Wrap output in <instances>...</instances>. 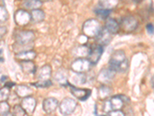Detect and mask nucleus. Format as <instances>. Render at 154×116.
I'll return each instance as SVG.
<instances>
[{"label": "nucleus", "mask_w": 154, "mask_h": 116, "mask_svg": "<svg viewBox=\"0 0 154 116\" xmlns=\"http://www.w3.org/2000/svg\"><path fill=\"white\" fill-rule=\"evenodd\" d=\"M21 68L26 74H32L35 70V63L32 61H23L21 62Z\"/></svg>", "instance_id": "25"}, {"label": "nucleus", "mask_w": 154, "mask_h": 116, "mask_svg": "<svg viewBox=\"0 0 154 116\" xmlns=\"http://www.w3.org/2000/svg\"><path fill=\"white\" fill-rule=\"evenodd\" d=\"M107 116H125V114L121 110H113L107 113Z\"/></svg>", "instance_id": "34"}, {"label": "nucleus", "mask_w": 154, "mask_h": 116, "mask_svg": "<svg viewBox=\"0 0 154 116\" xmlns=\"http://www.w3.org/2000/svg\"><path fill=\"white\" fill-rule=\"evenodd\" d=\"M109 67L116 72H126L129 68V61L123 50L115 51L109 61Z\"/></svg>", "instance_id": "1"}, {"label": "nucleus", "mask_w": 154, "mask_h": 116, "mask_svg": "<svg viewBox=\"0 0 154 116\" xmlns=\"http://www.w3.org/2000/svg\"><path fill=\"white\" fill-rule=\"evenodd\" d=\"M3 116H13V115H12V114H11V113L9 112V113H8L7 114H5V115H3Z\"/></svg>", "instance_id": "40"}, {"label": "nucleus", "mask_w": 154, "mask_h": 116, "mask_svg": "<svg viewBox=\"0 0 154 116\" xmlns=\"http://www.w3.org/2000/svg\"><path fill=\"white\" fill-rule=\"evenodd\" d=\"M51 74H52L51 66L49 64H46L38 70L37 77H38V81H47V80H49Z\"/></svg>", "instance_id": "16"}, {"label": "nucleus", "mask_w": 154, "mask_h": 116, "mask_svg": "<svg viewBox=\"0 0 154 116\" xmlns=\"http://www.w3.org/2000/svg\"><path fill=\"white\" fill-rule=\"evenodd\" d=\"M116 71L109 67L108 68H104L101 70L97 76V80L103 85H106L110 82L116 74Z\"/></svg>", "instance_id": "10"}, {"label": "nucleus", "mask_w": 154, "mask_h": 116, "mask_svg": "<svg viewBox=\"0 0 154 116\" xmlns=\"http://www.w3.org/2000/svg\"><path fill=\"white\" fill-rule=\"evenodd\" d=\"M10 112V105L7 102H1L0 103V113L1 116L5 115Z\"/></svg>", "instance_id": "29"}, {"label": "nucleus", "mask_w": 154, "mask_h": 116, "mask_svg": "<svg viewBox=\"0 0 154 116\" xmlns=\"http://www.w3.org/2000/svg\"><path fill=\"white\" fill-rule=\"evenodd\" d=\"M118 3H119V0H100V7L109 10H112V9L116 7Z\"/></svg>", "instance_id": "23"}, {"label": "nucleus", "mask_w": 154, "mask_h": 116, "mask_svg": "<svg viewBox=\"0 0 154 116\" xmlns=\"http://www.w3.org/2000/svg\"><path fill=\"white\" fill-rule=\"evenodd\" d=\"M42 2H49V1H51V0H40Z\"/></svg>", "instance_id": "41"}, {"label": "nucleus", "mask_w": 154, "mask_h": 116, "mask_svg": "<svg viewBox=\"0 0 154 116\" xmlns=\"http://www.w3.org/2000/svg\"><path fill=\"white\" fill-rule=\"evenodd\" d=\"M70 87V92L72 93L75 98H76L78 100L81 101V102H84L86 99L90 96L91 95V91L89 89H86V88H79L73 86L72 85H69Z\"/></svg>", "instance_id": "8"}, {"label": "nucleus", "mask_w": 154, "mask_h": 116, "mask_svg": "<svg viewBox=\"0 0 154 116\" xmlns=\"http://www.w3.org/2000/svg\"><path fill=\"white\" fill-rule=\"evenodd\" d=\"M16 58L20 61H32L36 56V53L32 50L22 51L16 53Z\"/></svg>", "instance_id": "15"}, {"label": "nucleus", "mask_w": 154, "mask_h": 116, "mask_svg": "<svg viewBox=\"0 0 154 116\" xmlns=\"http://www.w3.org/2000/svg\"><path fill=\"white\" fill-rule=\"evenodd\" d=\"M102 27L100 22L96 19H89L82 25V34L88 38L96 37L101 31Z\"/></svg>", "instance_id": "2"}, {"label": "nucleus", "mask_w": 154, "mask_h": 116, "mask_svg": "<svg viewBox=\"0 0 154 116\" xmlns=\"http://www.w3.org/2000/svg\"><path fill=\"white\" fill-rule=\"evenodd\" d=\"M33 93V91L32 88L25 85H19L15 87V94L18 98H25L27 97L31 96Z\"/></svg>", "instance_id": "14"}, {"label": "nucleus", "mask_w": 154, "mask_h": 116, "mask_svg": "<svg viewBox=\"0 0 154 116\" xmlns=\"http://www.w3.org/2000/svg\"><path fill=\"white\" fill-rule=\"evenodd\" d=\"M103 53V47L101 45H96V46L90 47V52H89L88 59L91 62L92 65H96L100 60V57Z\"/></svg>", "instance_id": "9"}, {"label": "nucleus", "mask_w": 154, "mask_h": 116, "mask_svg": "<svg viewBox=\"0 0 154 116\" xmlns=\"http://www.w3.org/2000/svg\"><path fill=\"white\" fill-rule=\"evenodd\" d=\"M75 76L74 77V82L77 85H83L86 81V76L85 73H81V74H77L75 73Z\"/></svg>", "instance_id": "30"}, {"label": "nucleus", "mask_w": 154, "mask_h": 116, "mask_svg": "<svg viewBox=\"0 0 154 116\" xmlns=\"http://www.w3.org/2000/svg\"><path fill=\"white\" fill-rule=\"evenodd\" d=\"M103 110L104 112H106V113H109V112H110V111H112V108H111V105H110V102H109V100L106 101V102H104L103 105Z\"/></svg>", "instance_id": "33"}, {"label": "nucleus", "mask_w": 154, "mask_h": 116, "mask_svg": "<svg viewBox=\"0 0 154 116\" xmlns=\"http://www.w3.org/2000/svg\"><path fill=\"white\" fill-rule=\"evenodd\" d=\"M112 34H110L105 27H103V28H102L100 34L96 37V42L99 45H101L103 47L106 46L112 40Z\"/></svg>", "instance_id": "13"}, {"label": "nucleus", "mask_w": 154, "mask_h": 116, "mask_svg": "<svg viewBox=\"0 0 154 116\" xmlns=\"http://www.w3.org/2000/svg\"><path fill=\"white\" fill-rule=\"evenodd\" d=\"M4 86L7 87V88H12V87L15 86V83H13V82H7V83H5Z\"/></svg>", "instance_id": "37"}, {"label": "nucleus", "mask_w": 154, "mask_h": 116, "mask_svg": "<svg viewBox=\"0 0 154 116\" xmlns=\"http://www.w3.org/2000/svg\"><path fill=\"white\" fill-rule=\"evenodd\" d=\"M42 5V2L40 0H26L24 2L25 7L31 11L40 9Z\"/></svg>", "instance_id": "24"}, {"label": "nucleus", "mask_w": 154, "mask_h": 116, "mask_svg": "<svg viewBox=\"0 0 154 116\" xmlns=\"http://www.w3.org/2000/svg\"><path fill=\"white\" fill-rule=\"evenodd\" d=\"M8 18H9V13H8V11L6 10L5 6L1 5V7H0V23H2L6 22Z\"/></svg>", "instance_id": "31"}, {"label": "nucleus", "mask_w": 154, "mask_h": 116, "mask_svg": "<svg viewBox=\"0 0 154 116\" xmlns=\"http://www.w3.org/2000/svg\"><path fill=\"white\" fill-rule=\"evenodd\" d=\"M36 104L37 102L35 98L32 96L25 98L21 102V106L28 114H32L35 111Z\"/></svg>", "instance_id": "12"}, {"label": "nucleus", "mask_w": 154, "mask_h": 116, "mask_svg": "<svg viewBox=\"0 0 154 116\" xmlns=\"http://www.w3.org/2000/svg\"><path fill=\"white\" fill-rule=\"evenodd\" d=\"M15 23L19 27H24L31 21V13L25 9H19L14 14Z\"/></svg>", "instance_id": "7"}, {"label": "nucleus", "mask_w": 154, "mask_h": 116, "mask_svg": "<svg viewBox=\"0 0 154 116\" xmlns=\"http://www.w3.org/2000/svg\"><path fill=\"white\" fill-rule=\"evenodd\" d=\"M146 29L147 33L149 34V35H153L154 34V26L152 23H148L146 27Z\"/></svg>", "instance_id": "35"}, {"label": "nucleus", "mask_w": 154, "mask_h": 116, "mask_svg": "<svg viewBox=\"0 0 154 116\" xmlns=\"http://www.w3.org/2000/svg\"><path fill=\"white\" fill-rule=\"evenodd\" d=\"M35 40V34L32 30H22L16 36V45L26 47L33 43Z\"/></svg>", "instance_id": "3"}, {"label": "nucleus", "mask_w": 154, "mask_h": 116, "mask_svg": "<svg viewBox=\"0 0 154 116\" xmlns=\"http://www.w3.org/2000/svg\"><path fill=\"white\" fill-rule=\"evenodd\" d=\"M111 95V89L106 85H102L98 89V97L100 100L108 98Z\"/></svg>", "instance_id": "22"}, {"label": "nucleus", "mask_w": 154, "mask_h": 116, "mask_svg": "<svg viewBox=\"0 0 154 116\" xmlns=\"http://www.w3.org/2000/svg\"><path fill=\"white\" fill-rule=\"evenodd\" d=\"M96 116H105V115H96Z\"/></svg>", "instance_id": "42"}, {"label": "nucleus", "mask_w": 154, "mask_h": 116, "mask_svg": "<svg viewBox=\"0 0 154 116\" xmlns=\"http://www.w3.org/2000/svg\"><path fill=\"white\" fill-rule=\"evenodd\" d=\"M92 63L88 58H77L70 65V68L77 74L86 73L89 70Z\"/></svg>", "instance_id": "4"}, {"label": "nucleus", "mask_w": 154, "mask_h": 116, "mask_svg": "<svg viewBox=\"0 0 154 116\" xmlns=\"http://www.w3.org/2000/svg\"><path fill=\"white\" fill-rule=\"evenodd\" d=\"M32 85L36 87V88H48V87L52 85V81L50 80H47V81H38V82H35L34 84H32Z\"/></svg>", "instance_id": "32"}, {"label": "nucleus", "mask_w": 154, "mask_h": 116, "mask_svg": "<svg viewBox=\"0 0 154 116\" xmlns=\"http://www.w3.org/2000/svg\"><path fill=\"white\" fill-rule=\"evenodd\" d=\"M120 29L123 30L124 33L129 34L134 31L138 27V21L137 19L132 16H128L126 17H123L121 19L120 23Z\"/></svg>", "instance_id": "6"}, {"label": "nucleus", "mask_w": 154, "mask_h": 116, "mask_svg": "<svg viewBox=\"0 0 154 116\" xmlns=\"http://www.w3.org/2000/svg\"><path fill=\"white\" fill-rule=\"evenodd\" d=\"M10 97V88L4 86L0 90V100L1 102H6Z\"/></svg>", "instance_id": "27"}, {"label": "nucleus", "mask_w": 154, "mask_h": 116, "mask_svg": "<svg viewBox=\"0 0 154 116\" xmlns=\"http://www.w3.org/2000/svg\"><path fill=\"white\" fill-rule=\"evenodd\" d=\"M95 14L97 16H99L101 19H107L108 16L110 14L111 10H109V9H103V8H96L94 9Z\"/></svg>", "instance_id": "26"}, {"label": "nucleus", "mask_w": 154, "mask_h": 116, "mask_svg": "<svg viewBox=\"0 0 154 116\" xmlns=\"http://www.w3.org/2000/svg\"><path fill=\"white\" fill-rule=\"evenodd\" d=\"M12 114L13 116H25L26 112L22 107L21 105H16L12 108Z\"/></svg>", "instance_id": "28"}, {"label": "nucleus", "mask_w": 154, "mask_h": 116, "mask_svg": "<svg viewBox=\"0 0 154 116\" xmlns=\"http://www.w3.org/2000/svg\"><path fill=\"white\" fill-rule=\"evenodd\" d=\"M0 30H1V38H2V37H3V36L6 34L7 30H6V27H1Z\"/></svg>", "instance_id": "36"}, {"label": "nucleus", "mask_w": 154, "mask_h": 116, "mask_svg": "<svg viewBox=\"0 0 154 116\" xmlns=\"http://www.w3.org/2000/svg\"><path fill=\"white\" fill-rule=\"evenodd\" d=\"M77 107V102L71 98H65L59 105V109L63 115H69L75 111Z\"/></svg>", "instance_id": "5"}, {"label": "nucleus", "mask_w": 154, "mask_h": 116, "mask_svg": "<svg viewBox=\"0 0 154 116\" xmlns=\"http://www.w3.org/2000/svg\"><path fill=\"white\" fill-rule=\"evenodd\" d=\"M31 21L35 23H41L45 19V12L40 9L31 11Z\"/></svg>", "instance_id": "20"}, {"label": "nucleus", "mask_w": 154, "mask_h": 116, "mask_svg": "<svg viewBox=\"0 0 154 116\" xmlns=\"http://www.w3.org/2000/svg\"><path fill=\"white\" fill-rule=\"evenodd\" d=\"M151 85H152V88H154V75L152 76V79H151Z\"/></svg>", "instance_id": "39"}, {"label": "nucleus", "mask_w": 154, "mask_h": 116, "mask_svg": "<svg viewBox=\"0 0 154 116\" xmlns=\"http://www.w3.org/2000/svg\"><path fill=\"white\" fill-rule=\"evenodd\" d=\"M105 28L110 34H117L118 32L119 31V30H120V26H119V24L116 19L109 18V19H107L106 22Z\"/></svg>", "instance_id": "17"}, {"label": "nucleus", "mask_w": 154, "mask_h": 116, "mask_svg": "<svg viewBox=\"0 0 154 116\" xmlns=\"http://www.w3.org/2000/svg\"><path fill=\"white\" fill-rule=\"evenodd\" d=\"M5 79H6V76H2L1 77V82H5Z\"/></svg>", "instance_id": "38"}, {"label": "nucleus", "mask_w": 154, "mask_h": 116, "mask_svg": "<svg viewBox=\"0 0 154 116\" xmlns=\"http://www.w3.org/2000/svg\"><path fill=\"white\" fill-rule=\"evenodd\" d=\"M90 52V47L81 45L74 49L73 55L77 58H87Z\"/></svg>", "instance_id": "18"}, {"label": "nucleus", "mask_w": 154, "mask_h": 116, "mask_svg": "<svg viewBox=\"0 0 154 116\" xmlns=\"http://www.w3.org/2000/svg\"><path fill=\"white\" fill-rule=\"evenodd\" d=\"M112 111L113 110H121L124 105V100L122 98V95H116L111 98L109 100Z\"/></svg>", "instance_id": "19"}, {"label": "nucleus", "mask_w": 154, "mask_h": 116, "mask_svg": "<svg viewBox=\"0 0 154 116\" xmlns=\"http://www.w3.org/2000/svg\"><path fill=\"white\" fill-rule=\"evenodd\" d=\"M54 79L57 83H59L60 85L66 86V85H69L68 80H67V75L66 72L63 70H58L57 72L55 74Z\"/></svg>", "instance_id": "21"}, {"label": "nucleus", "mask_w": 154, "mask_h": 116, "mask_svg": "<svg viewBox=\"0 0 154 116\" xmlns=\"http://www.w3.org/2000/svg\"><path fill=\"white\" fill-rule=\"evenodd\" d=\"M59 106V102L55 98H47L42 102V109L46 114L54 112Z\"/></svg>", "instance_id": "11"}]
</instances>
